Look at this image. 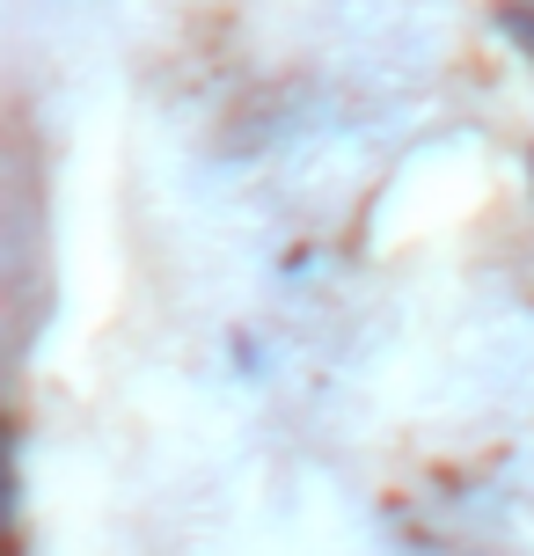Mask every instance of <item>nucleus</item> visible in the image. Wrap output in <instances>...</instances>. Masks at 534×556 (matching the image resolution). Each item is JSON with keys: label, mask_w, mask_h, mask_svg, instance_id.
<instances>
[{"label": "nucleus", "mask_w": 534, "mask_h": 556, "mask_svg": "<svg viewBox=\"0 0 534 556\" xmlns=\"http://www.w3.org/2000/svg\"><path fill=\"white\" fill-rule=\"evenodd\" d=\"M491 23H498V37H506L512 52L534 66V0H498V8H491Z\"/></svg>", "instance_id": "obj_1"}, {"label": "nucleus", "mask_w": 534, "mask_h": 556, "mask_svg": "<svg viewBox=\"0 0 534 556\" xmlns=\"http://www.w3.org/2000/svg\"><path fill=\"white\" fill-rule=\"evenodd\" d=\"M527 176H534V162H527Z\"/></svg>", "instance_id": "obj_2"}]
</instances>
